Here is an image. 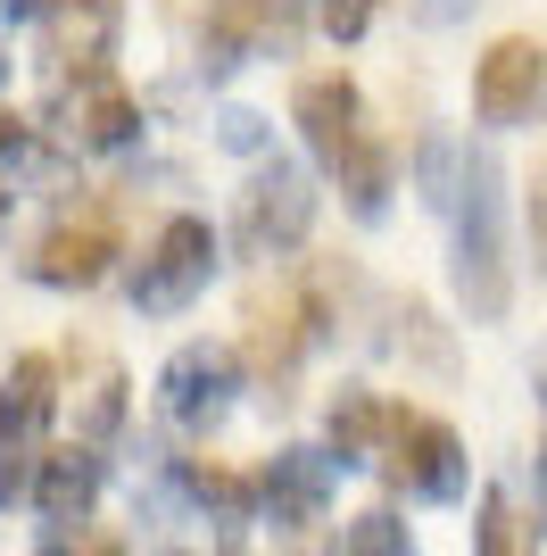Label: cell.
Segmentation results:
<instances>
[{
	"label": "cell",
	"mask_w": 547,
	"mask_h": 556,
	"mask_svg": "<svg viewBox=\"0 0 547 556\" xmlns=\"http://www.w3.org/2000/svg\"><path fill=\"white\" fill-rule=\"evenodd\" d=\"M34 25H42V42L59 67H109L116 34H125V9L116 0H34Z\"/></svg>",
	"instance_id": "obj_11"
},
{
	"label": "cell",
	"mask_w": 547,
	"mask_h": 556,
	"mask_svg": "<svg viewBox=\"0 0 547 556\" xmlns=\"http://www.w3.org/2000/svg\"><path fill=\"white\" fill-rule=\"evenodd\" d=\"M341 548H357V556H407V548H415V532H407V523H398L390 507H373V515H357V523L341 532Z\"/></svg>",
	"instance_id": "obj_19"
},
{
	"label": "cell",
	"mask_w": 547,
	"mask_h": 556,
	"mask_svg": "<svg viewBox=\"0 0 547 556\" xmlns=\"http://www.w3.org/2000/svg\"><path fill=\"white\" fill-rule=\"evenodd\" d=\"M109 266H116L109 216H59L42 232V250L25 257V275L42 282V291H91V282H109Z\"/></svg>",
	"instance_id": "obj_8"
},
{
	"label": "cell",
	"mask_w": 547,
	"mask_h": 556,
	"mask_svg": "<svg viewBox=\"0 0 547 556\" xmlns=\"http://www.w3.org/2000/svg\"><path fill=\"white\" fill-rule=\"evenodd\" d=\"M382 473L423 507H456L465 498V441H456L440 416H415V407H390L382 432Z\"/></svg>",
	"instance_id": "obj_2"
},
{
	"label": "cell",
	"mask_w": 547,
	"mask_h": 556,
	"mask_svg": "<svg viewBox=\"0 0 547 556\" xmlns=\"http://www.w3.org/2000/svg\"><path fill=\"white\" fill-rule=\"evenodd\" d=\"M0 225H9V191H0Z\"/></svg>",
	"instance_id": "obj_27"
},
{
	"label": "cell",
	"mask_w": 547,
	"mask_h": 556,
	"mask_svg": "<svg viewBox=\"0 0 547 556\" xmlns=\"http://www.w3.org/2000/svg\"><path fill=\"white\" fill-rule=\"evenodd\" d=\"M207 275H216V225L207 216H166L150 257L133 266V307L141 316H175L207 291Z\"/></svg>",
	"instance_id": "obj_3"
},
{
	"label": "cell",
	"mask_w": 547,
	"mask_h": 556,
	"mask_svg": "<svg viewBox=\"0 0 547 556\" xmlns=\"http://www.w3.org/2000/svg\"><path fill=\"white\" fill-rule=\"evenodd\" d=\"M539 100H547V50L531 34H506V42L481 50V67H473V116L481 125H523Z\"/></svg>",
	"instance_id": "obj_7"
},
{
	"label": "cell",
	"mask_w": 547,
	"mask_h": 556,
	"mask_svg": "<svg viewBox=\"0 0 547 556\" xmlns=\"http://www.w3.org/2000/svg\"><path fill=\"white\" fill-rule=\"evenodd\" d=\"M75 424H84V441H109L116 424H125V374L109 357H84V391H75Z\"/></svg>",
	"instance_id": "obj_16"
},
{
	"label": "cell",
	"mask_w": 547,
	"mask_h": 556,
	"mask_svg": "<svg viewBox=\"0 0 547 556\" xmlns=\"http://www.w3.org/2000/svg\"><path fill=\"white\" fill-rule=\"evenodd\" d=\"M0 84H9V59H0Z\"/></svg>",
	"instance_id": "obj_28"
},
{
	"label": "cell",
	"mask_w": 547,
	"mask_h": 556,
	"mask_svg": "<svg viewBox=\"0 0 547 556\" xmlns=\"http://www.w3.org/2000/svg\"><path fill=\"white\" fill-rule=\"evenodd\" d=\"M531 250H539V275H547V175L531 184Z\"/></svg>",
	"instance_id": "obj_24"
},
{
	"label": "cell",
	"mask_w": 547,
	"mask_h": 556,
	"mask_svg": "<svg viewBox=\"0 0 547 556\" xmlns=\"http://www.w3.org/2000/svg\"><path fill=\"white\" fill-rule=\"evenodd\" d=\"M539 407H547V366H539Z\"/></svg>",
	"instance_id": "obj_26"
},
{
	"label": "cell",
	"mask_w": 547,
	"mask_h": 556,
	"mask_svg": "<svg viewBox=\"0 0 547 556\" xmlns=\"http://www.w3.org/2000/svg\"><path fill=\"white\" fill-rule=\"evenodd\" d=\"M341 473H348L341 448H282V457L266 465V482H257L266 523H282V532L323 523V507H332V482H341Z\"/></svg>",
	"instance_id": "obj_9"
},
{
	"label": "cell",
	"mask_w": 547,
	"mask_h": 556,
	"mask_svg": "<svg viewBox=\"0 0 547 556\" xmlns=\"http://www.w3.org/2000/svg\"><path fill=\"white\" fill-rule=\"evenodd\" d=\"M232 391H241V349L232 341H182L158 366V407L182 432H207L232 407Z\"/></svg>",
	"instance_id": "obj_5"
},
{
	"label": "cell",
	"mask_w": 547,
	"mask_h": 556,
	"mask_svg": "<svg viewBox=\"0 0 547 556\" xmlns=\"http://www.w3.org/2000/svg\"><path fill=\"white\" fill-rule=\"evenodd\" d=\"M448 216H456V300L473 325H498L514 307V257H506V166L489 150H473Z\"/></svg>",
	"instance_id": "obj_1"
},
{
	"label": "cell",
	"mask_w": 547,
	"mask_h": 556,
	"mask_svg": "<svg viewBox=\"0 0 547 556\" xmlns=\"http://www.w3.org/2000/svg\"><path fill=\"white\" fill-rule=\"evenodd\" d=\"M373 9H382V0H316V25H323V42H365Z\"/></svg>",
	"instance_id": "obj_20"
},
{
	"label": "cell",
	"mask_w": 547,
	"mask_h": 556,
	"mask_svg": "<svg viewBox=\"0 0 547 556\" xmlns=\"http://www.w3.org/2000/svg\"><path fill=\"white\" fill-rule=\"evenodd\" d=\"M291 125H298V141H307V159H316L323 175H341V166L357 159V141H365V100H357V84H348V75H298Z\"/></svg>",
	"instance_id": "obj_6"
},
{
	"label": "cell",
	"mask_w": 547,
	"mask_h": 556,
	"mask_svg": "<svg viewBox=\"0 0 547 556\" xmlns=\"http://www.w3.org/2000/svg\"><path fill=\"white\" fill-rule=\"evenodd\" d=\"M382 432H390V407L373 391H341L332 399V448H341L348 473H357V465H382Z\"/></svg>",
	"instance_id": "obj_15"
},
{
	"label": "cell",
	"mask_w": 547,
	"mask_h": 556,
	"mask_svg": "<svg viewBox=\"0 0 547 556\" xmlns=\"http://www.w3.org/2000/svg\"><path fill=\"white\" fill-rule=\"evenodd\" d=\"M59 125H67L75 150H125L141 134V109L125 84H109V67H84L75 92H59Z\"/></svg>",
	"instance_id": "obj_12"
},
{
	"label": "cell",
	"mask_w": 547,
	"mask_h": 556,
	"mask_svg": "<svg viewBox=\"0 0 547 556\" xmlns=\"http://www.w3.org/2000/svg\"><path fill=\"white\" fill-rule=\"evenodd\" d=\"M316 225V184H307V166L291 159H257L250 191H241V241L250 257H291Z\"/></svg>",
	"instance_id": "obj_4"
},
{
	"label": "cell",
	"mask_w": 547,
	"mask_h": 556,
	"mask_svg": "<svg viewBox=\"0 0 547 556\" xmlns=\"http://www.w3.org/2000/svg\"><path fill=\"white\" fill-rule=\"evenodd\" d=\"M50 407H59V366H50L42 349L9 357V382H0V432H9V441H42Z\"/></svg>",
	"instance_id": "obj_14"
},
{
	"label": "cell",
	"mask_w": 547,
	"mask_h": 556,
	"mask_svg": "<svg viewBox=\"0 0 547 556\" xmlns=\"http://www.w3.org/2000/svg\"><path fill=\"white\" fill-rule=\"evenodd\" d=\"M465 166H473V150H456V134H423V150H415V184H423V208H456V191H465Z\"/></svg>",
	"instance_id": "obj_17"
},
{
	"label": "cell",
	"mask_w": 547,
	"mask_h": 556,
	"mask_svg": "<svg viewBox=\"0 0 547 556\" xmlns=\"http://www.w3.org/2000/svg\"><path fill=\"white\" fill-rule=\"evenodd\" d=\"M341 191H348V208H357L365 225L390 208V150H382L373 134H365V141H357V159L341 166Z\"/></svg>",
	"instance_id": "obj_18"
},
{
	"label": "cell",
	"mask_w": 547,
	"mask_h": 556,
	"mask_svg": "<svg viewBox=\"0 0 547 556\" xmlns=\"http://www.w3.org/2000/svg\"><path fill=\"white\" fill-rule=\"evenodd\" d=\"M100 441H75V448H50L42 465H34V507H42L50 532L42 540H67V523H84L91 498H100Z\"/></svg>",
	"instance_id": "obj_13"
},
{
	"label": "cell",
	"mask_w": 547,
	"mask_h": 556,
	"mask_svg": "<svg viewBox=\"0 0 547 556\" xmlns=\"http://www.w3.org/2000/svg\"><path fill=\"white\" fill-rule=\"evenodd\" d=\"M282 42H291V17H282V0H207L200 67H207V75H232L241 59H257V50H282Z\"/></svg>",
	"instance_id": "obj_10"
},
{
	"label": "cell",
	"mask_w": 547,
	"mask_h": 556,
	"mask_svg": "<svg viewBox=\"0 0 547 556\" xmlns=\"http://www.w3.org/2000/svg\"><path fill=\"white\" fill-rule=\"evenodd\" d=\"M225 141H232V150H250V159L266 150V134H257V116H250V109H232V116H225Z\"/></svg>",
	"instance_id": "obj_23"
},
{
	"label": "cell",
	"mask_w": 547,
	"mask_h": 556,
	"mask_svg": "<svg viewBox=\"0 0 547 556\" xmlns=\"http://www.w3.org/2000/svg\"><path fill=\"white\" fill-rule=\"evenodd\" d=\"M481 548H514V515H506V498H481Z\"/></svg>",
	"instance_id": "obj_22"
},
{
	"label": "cell",
	"mask_w": 547,
	"mask_h": 556,
	"mask_svg": "<svg viewBox=\"0 0 547 556\" xmlns=\"http://www.w3.org/2000/svg\"><path fill=\"white\" fill-rule=\"evenodd\" d=\"M34 465H42V457H34V441H9V432H0V515L34 490Z\"/></svg>",
	"instance_id": "obj_21"
},
{
	"label": "cell",
	"mask_w": 547,
	"mask_h": 556,
	"mask_svg": "<svg viewBox=\"0 0 547 556\" xmlns=\"http://www.w3.org/2000/svg\"><path fill=\"white\" fill-rule=\"evenodd\" d=\"M25 159V125L17 116H0V166H17Z\"/></svg>",
	"instance_id": "obj_25"
}]
</instances>
